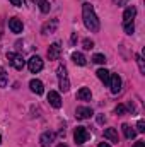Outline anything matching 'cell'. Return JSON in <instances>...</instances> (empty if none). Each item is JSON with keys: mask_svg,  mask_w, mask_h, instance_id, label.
Wrapping results in <instances>:
<instances>
[{"mask_svg": "<svg viewBox=\"0 0 145 147\" xmlns=\"http://www.w3.org/2000/svg\"><path fill=\"white\" fill-rule=\"evenodd\" d=\"M109 87H111V92H113V94H118V92L121 91V77H119L118 74H111Z\"/></svg>", "mask_w": 145, "mask_h": 147, "instance_id": "6", "label": "cell"}, {"mask_svg": "<svg viewBox=\"0 0 145 147\" xmlns=\"http://www.w3.org/2000/svg\"><path fill=\"white\" fill-rule=\"evenodd\" d=\"M133 147H145V144H144V142H135Z\"/></svg>", "mask_w": 145, "mask_h": 147, "instance_id": "31", "label": "cell"}, {"mask_svg": "<svg viewBox=\"0 0 145 147\" xmlns=\"http://www.w3.org/2000/svg\"><path fill=\"white\" fill-rule=\"evenodd\" d=\"M125 28V33L126 34H133V31H135V26L133 24H128V26H123Z\"/></svg>", "mask_w": 145, "mask_h": 147, "instance_id": "24", "label": "cell"}, {"mask_svg": "<svg viewBox=\"0 0 145 147\" xmlns=\"http://www.w3.org/2000/svg\"><path fill=\"white\" fill-rule=\"evenodd\" d=\"M72 60L77 63V65H85V63H87L85 57H84L82 53H77V51H75V53H72Z\"/></svg>", "mask_w": 145, "mask_h": 147, "instance_id": "18", "label": "cell"}, {"mask_svg": "<svg viewBox=\"0 0 145 147\" xmlns=\"http://www.w3.org/2000/svg\"><path fill=\"white\" fill-rule=\"evenodd\" d=\"M137 130H138L140 134H144V132H145V123H144V120H140V121L137 123Z\"/></svg>", "mask_w": 145, "mask_h": 147, "instance_id": "26", "label": "cell"}, {"mask_svg": "<svg viewBox=\"0 0 145 147\" xmlns=\"http://www.w3.org/2000/svg\"><path fill=\"white\" fill-rule=\"evenodd\" d=\"M28 67H29V70H31L33 74H38L39 70H43V60H41L38 55H34V57H31V58H29Z\"/></svg>", "mask_w": 145, "mask_h": 147, "instance_id": "5", "label": "cell"}, {"mask_svg": "<svg viewBox=\"0 0 145 147\" xmlns=\"http://www.w3.org/2000/svg\"><path fill=\"white\" fill-rule=\"evenodd\" d=\"M97 77H99L104 84L109 86V79H111V72H109V70H106V69H99V70H97Z\"/></svg>", "mask_w": 145, "mask_h": 147, "instance_id": "16", "label": "cell"}, {"mask_svg": "<svg viewBox=\"0 0 145 147\" xmlns=\"http://www.w3.org/2000/svg\"><path fill=\"white\" fill-rule=\"evenodd\" d=\"M56 26H58V21H51V24H50V22H46V24H44V28H43V33H44V34L53 33V31L56 29Z\"/></svg>", "mask_w": 145, "mask_h": 147, "instance_id": "19", "label": "cell"}, {"mask_svg": "<svg viewBox=\"0 0 145 147\" xmlns=\"http://www.w3.org/2000/svg\"><path fill=\"white\" fill-rule=\"evenodd\" d=\"M114 111H116V115H125V113H126V108H125L123 105H118Z\"/></svg>", "mask_w": 145, "mask_h": 147, "instance_id": "25", "label": "cell"}, {"mask_svg": "<svg viewBox=\"0 0 145 147\" xmlns=\"http://www.w3.org/2000/svg\"><path fill=\"white\" fill-rule=\"evenodd\" d=\"M75 116H77V118H80V120L91 118V116H92V110H91V108H85V106L77 108V110H75Z\"/></svg>", "mask_w": 145, "mask_h": 147, "instance_id": "15", "label": "cell"}, {"mask_svg": "<svg viewBox=\"0 0 145 147\" xmlns=\"http://www.w3.org/2000/svg\"><path fill=\"white\" fill-rule=\"evenodd\" d=\"M113 2H114V3H118V5H125L128 0H113Z\"/></svg>", "mask_w": 145, "mask_h": 147, "instance_id": "29", "label": "cell"}, {"mask_svg": "<svg viewBox=\"0 0 145 147\" xmlns=\"http://www.w3.org/2000/svg\"><path fill=\"white\" fill-rule=\"evenodd\" d=\"M73 139H75L77 144H84V142H87V139H89V132L85 130V127H77L75 132H73Z\"/></svg>", "mask_w": 145, "mask_h": 147, "instance_id": "4", "label": "cell"}, {"mask_svg": "<svg viewBox=\"0 0 145 147\" xmlns=\"http://www.w3.org/2000/svg\"><path fill=\"white\" fill-rule=\"evenodd\" d=\"M9 28H10V31H12V33H15V34L22 33V22H21L17 17L9 19Z\"/></svg>", "mask_w": 145, "mask_h": 147, "instance_id": "11", "label": "cell"}, {"mask_svg": "<svg viewBox=\"0 0 145 147\" xmlns=\"http://www.w3.org/2000/svg\"><path fill=\"white\" fill-rule=\"evenodd\" d=\"M60 53H62V46H60L58 43H53V45L48 48V58H50V60H56V58L60 57Z\"/></svg>", "mask_w": 145, "mask_h": 147, "instance_id": "9", "label": "cell"}, {"mask_svg": "<svg viewBox=\"0 0 145 147\" xmlns=\"http://www.w3.org/2000/svg\"><path fill=\"white\" fill-rule=\"evenodd\" d=\"M97 147H111V146H109V144H106V142H101Z\"/></svg>", "mask_w": 145, "mask_h": 147, "instance_id": "32", "label": "cell"}, {"mask_svg": "<svg viewBox=\"0 0 145 147\" xmlns=\"http://www.w3.org/2000/svg\"><path fill=\"white\" fill-rule=\"evenodd\" d=\"M91 98H92V92H91L89 87H80V89H79L77 99H80V101H91Z\"/></svg>", "mask_w": 145, "mask_h": 147, "instance_id": "12", "label": "cell"}, {"mask_svg": "<svg viewBox=\"0 0 145 147\" xmlns=\"http://www.w3.org/2000/svg\"><path fill=\"white\" fill-rule=\"evenodd\" d=\"M7 82H9V79H7V72H5L3 67H0V87H5Z\"/></svg>", "mask_w": 145, "mask_h": 147, "instance_id": "21", "label": "cell"}, {"mask_svg": "<svg viewBox=\"0 0 145 147\" xmlns=\"http://www.w3.org/2000/svg\"><path fill=\"white\" fill-rule=\"evenodd\" d=\"M48 101H50V105L53 108H60L62 106V98H60V94L56 91H50L48 92Z\"/></svg>", "mask_w": 145, "mask_h": 147, "instance_id": "8", "label": "cell"}, {"mask_svg": "<svg viewBox=\"0 0 145 147\" xmlns=\"http://www.w3.org/2000/svg\"><path fill=\"white\" fill-rule=\"evenodd\" d=\"M104 139H108L109 142L118 144V142H119V137H118L116 128H106V130H104Z\"/></svg>", "mask_w": 145, "mask_h": 147, "instance_id": "13", "label": "cell"}, {"mask_svg": "<svg viewBox=\"0 0 145 147\" xmlns=\"http://www.w3.org/2000/svg\"><path fill=\"white\" fill-rule=\"evenodd\" d=\"M0 144H2V137H0Z\"/></svg>", "mask_w": 145, "mask_h": 147, "instance_id": "34", "label": "cell"}, {"mask_svg": "<svg viewBox=\"0 0 145 147\" xmlns=\"http://www.w3.org/2000/svg\"><path fill=\"white\" fill-rule=\"evenodd\" d=\"M53 140H55V134L53 132H44L41 137H39V144L43 147H48L53 144Z\"/></svg>", "mask_w": 145, "mask_h": 147, "instance_id": "10", "label": "cell"}, {"mask_svg": "<svg viewBox=\"0 0 145 147\" xmlns=\"http://www.w3.org/2000/svg\"><path fill=\"white\" fill-rule=\"evenodd\" d=\"M97 121H99V123H104V121H106V116H103V115L97 116Z\"/></svg>", "mask_w": 145, "mask_h": 147, "instance_id": "30", "label": "cell"}, {"mask_svg": "<svg viewBox=\"0 0 145 147\" xmlns=\"http://www.w3.org/2000/svg\"><path fill=\"white\" fill-rule=\"evenodd\" d=\"M82 17H84L85 28L91 33H97L99 31L101 24H99V19H97V16H96V12H94V9H92L91 3H84L82 5Z\"/></svg>", "mask_w": 145, "mask_h": 147, "instance_id": "1", "label": "cell"}, {"mask_svg": "<svg viewBox=\"0 0 145 147\" xmlns=\"http://www.w3.org/2000/svg\"><path fill=\"white\" fill-rule=\"evenodd\" d=\"M12 5H15V7H22V0H9Z\"/></svg>", "mask_w": 145, "mask_h": 147, "instance_id": "28", "label": "cell"}, {"mask_svg": "<svg viewBox=\"0 0 145 147\" xmlns=\"http://www.w3.org/2000/svg\"><path fill=\"white\" fill-rule=\"evenodd\" d=\"M56 75H58V82H60V89L63 92H67L70 89V82H68V75H67V67L65 65H60L58 70H56Z\"/></svg>", "mask_w": 145, "mask_h": 147, "instance_id": "2", "label": "cell"}, {"mask_svg": "<svg viewBox=\"0 0 145 147\" xmlns=\"http://www.w3.org/2000/svg\"><path fill=\"white\" fill-rule=\"evenodd\" d=\"M84 48L85 50H91V48H94V43L91 39H84Z\"/></svg>", "mask_w": 145, "mask_h": 147, "instance_id": "27", "label": "cell"}, {"mask_svg": "<svg viewBox=\"0 0 145 147\" xmlns=\"http://www.w3.org/2000/svg\"><path fill=\"white\" fill-rule=\"evenodd\" d=\"M121 130H123V134H125V137H126V139H135V137H137V132H135L130 125H126V123L121 127Z\"/></svg>", "mask_w": 145, "mask_h": 147, "instance_id": "17", "label": "cell"}, {"mask_svg": "<svg viewBox=\"0 0 145 147\" xmlns=\"http://www.w3.org/2000/svg\"><path fill=\"white\" fill-rule=\"evenodd\" d=\"M137 63H138V67H140V72L144 74L145 72V65H144V58H142V55H137Z\"/></svg>", "mask_w": 145, "mask_h": 147, "instance_id": "23", "label": "cell"}, {"mask_svg": "<svg viewBox=\"0 0 145 147\" xmlns=\"http://www.w3.org/2000/svg\"><path fill=\"white\" fill-rule=\"evenodd\" d=\"M92 62H94V63H99V65H101V63H106V57L101 55V53H96V55L92 57Z\"/></svg>", "mask_w": 145, "mask_h": 147, "instance_id": "22", "label": "cell"}, {"mask_svg": "<svg viewBox=\"0 0 145 147\" xmlns=\"http://www.w3.org/2000/svg\"><path fill=\"white\" fill-rule=\"evenodd\" d=\"M56 147H67V146L65 144H60V146H56Z\"/></svg>", "mask_w": 145, "mask_h": 147, "instance_id": "33", "label": "cell"}, {"mask_svg": "<svg viewBox=\"0 0 145 147\" xmlns=\"http://www.w3.org/2000/svg\"><path fill=\"white\" fill-rule=\"evenodd\" d=\"M135 16H137V9L132 5V7H128L126 10H125V14H123V26H128V24H133V19H135Z\"/></svg>", "mask_w": 145, "mask_h": 147, "instance_id": "7", "label": "cell"}, {"mask_svg": "<svg viewBox=\"0 0 145 147\" xmlns=\"http://www.w3.org/2000/svg\"><path fill=\"white\" fill-rule=\"evenodd\" d=\"M7 60L12 63V67H14L15 70H22V69H24V65H26L24 57H22V55H19V53H7Z\"/></svg>", "mask_w": 145, "mask_h": 147, "instance_id": "3", "label": "cell"}, {"mask_svg": "<svg viewBox=\"0 0 145 147\" xmlns=\"http://www.w3.org/2000/svg\"><path fill=\"white\" fill-rule=\"evenodd\" d=\"M29 87H31V91H33V92H36L38 96L44 92V87H43V82H41V80H38V79H33V80L29 82Z\"/></svg>", "mask_w": 145, "mask_h": 147, "instance_id": "14", "label": "cell"}, {"mask_svg": "<svg viewBox=\"0 0 145 147\" xmlns=\"http://www.w3.org/2000/svg\"><path fill=\"white\" fill-rule=\"evenodd\" d=\"M36 5L41 9V12H44V14L50 12V2L48 0H36Z\"/></svg>", "mask_w": 145, "mask_h": 147, "instance_id": "20", "label": "cell"}]
</instances>
